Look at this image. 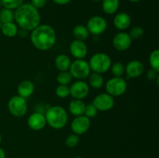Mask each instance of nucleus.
I'll list each match as a JSON object with an SVG mask.
<instances>
[{"label": "nucleus", "instance_id": "1", "mask_svg": "<svg viewBox=\"0 0 159 158\" xmlns=\"http://www.w3.org/2000/svg\"><path fill=\"white\" fill-rule=\"evenodd\" d=\"M40 14L30 3H23L14 11V20L17 26L30 32L40 24Z\"/></svg>", "mask_w": 159, "mask_h": 158}, {"label": "nucleus", "instance_id": "2", "mask_svg": "<svg viewBox=\"0 0 159 158\" xmlns=\"http://www.w3.org/2000/svg\"><path fill=\"white\" fill-rule=\"evenodd\" d=\"M56 38L55 30L50 25L40 24L31 31L30 40L39 50L46 51L51 49L55 44Z\"/></svg>", "mask_w": 159, "mask_h": 158}, {"label": "nucleus", "instance_id": "3", "mask_svg": "<svg viewBox=\"0 0 159 158\" xmlns=\"http://www.w3.org/2000/svg\"><path fill=\"white\" fill-rule=\"evenodd\" d=\"M47 124L54 129H61L66 125L68 116L65 108L54 105L47 109L44 114Z\"/></svg>", "mask_w": 159, "mask_h": 158}, {"label": "nucleus", "instance_id": "4", "mask_svg": "<svg viewBox=\"0 0 159 158\" xmlns=\"http://www.w3.org/2000/svg\"><path fill=\"white\" fill-rule=\"evenodd\" d=\"M89 64L91 71L102 74L110 69L112 60L108 54L105 53H96L91 57Z\"/></svg>", "mask_w": 159, "mask_h": 158}, {"label": "nucleus", "instance_id": "5", "mask_svg": "<svg viewBox=\"0 0 159 158\" xmlns=\"http://www.w3.org/2000/svg\"><path fill=\"white\" fill-rule=\"evenodd\" d=\"M68 71L72 78L74 77L77 80H84L87 78L91 73L89 62L84 59H76L71 62Z\"/></svg>", "mask_w": 159, "mask_h": 158}, {"label": "nucleus", "instance_id": "6", "mask_svg": "<svg viewBox=\"0 0 159 158\" xmlns=\"http://www.w3.org/2000/svg\"><path fill=\"white\" fill-rule=\"evenodd\" d=\"M127 88V81L122 77H113L107 81L106 84L107 93L111 96L118 97L126 92Z\"/></svg>", "mask_w": 159, "mask_h": 158}, {"label": "nucleus", "instance_id": "7", "mask_svg": "<svg viewBox=\"0 0 159 158\" xmlns=\"http://www.w3.org/2000/svg\"><path fill=\"white\" fill-rule=\"evenodd\" d=\"M8 110L15 117H23L27 112V103L24 98L14 95L8 102Z\"/></svg>", "mask_w": 159, "mask_h": 158}, {"label": "nucleus", "instance_id": "8", "mask_svg": "<svg viewBox=\"0 0 159 158\" xmlns=\"http://www.w3.org/2000/svg\"><path fill=\"white\" fill-rule=\"evenodd\" d=\"M93 104L98 111L107 112L113 108L115 105V100L114 98L108 93H101L94 98Z\"/></svg>", "mask_w": 159, "mask_h": 158}, {"label": "nucleus", "instance_id": "9", "mask_svg": "<svg viewBox=\"0 0 159 158\" xmlns=\"http://www.w3.org/2000/svg\"><path fill=\"white\" fill-rule=\"evenodd\" d=\"M86 27L89 33L98 36L105 32L107 28V23L103 17L94 15L88 20Z\"/></svg>", "mask_w": 159, "mask_h": 158}, {"label": "nucleus", "instance_id": "10", "mask_svg": "<svg viewBox=\"0 0 159 158\" xmlns=\"http://www.w3.org/2000/svg\"><path fill=\"white\" fill-rule=\"evenodd\" d=\"M70 95L75 99L82 100L89 92V85L83 80H77L69 87Z\"/></svg>", "mask_w": 159, "mask_h": 158}, {"label": "nucleus", "instance_id": "11", "mask_svg": "<svg viewBox=\"0 0 159 158\" xmlns=\"http://www.w3.org/2000/svg\"><path fill=\"white\" fill-rule=\"evenodd\" d=\"M90 125H91L90 119L82 115V116H75L71 123V129L73 133L79 136L86 133L90 128Z\"/></svg>", "mask_w": 159, "mask_h": 158}, {"label": "nucleus", "instance_id": "12", "mask_svg": "<svg viewBox=\"0 0 159 158\" xmlns=\"http://www.w3.org/2000/svg\"><path fill=\"white\" fill-rule=\"evenodd\" d=\"M132 39L127 33L121 31L113 37V46L116 50L125 51L130 47L132 44Z\"/></svg>", "mask_w": 159, "mask_h": 158}, {"label": "nucleus", "instance_id": "13", "mask_svg": "<svg viewBox=\"0 0 159 158\" xmlns=\"http://www.w3.org/2000/svg\"><path fill=\"white\" fill-rule=\"evenodd\" d=\"M27 124L30 128L34 131H40V130L43 129L45 125H47L44 114L40 112L32 113L28 118Z\"/></svg>", "mask_w": 159, "mask_h": 158}, {"label": "nucleus", "instance_id": "14", "mask_svg": "<svg viewBox=\"0 0 159 158\" xmlns=\"http://www.w3.org/2000/svg\"><path fill=\"white\" fill-rule=\"evenodd\" d=\"M71 55L76 59H84L88 54V47L84 41L79 40H73L69 46Z\"/></svg>", "mask_w": 159, "mask_h": 158}, {"label": "nucleus", "instance_id": "15", "mask_svg": "<svg viewBox=\"0 0 159 158\" xmlns=\"http://www.w3.org/2000/svg\"><path fill=\"white\" fill-rule=\"evenodd\" d=\"M144 64L138 60H132L125 66V73L130 78H136L144 73Z\"/></svg>", "mask_w": 159, "mask_h": 158}, {"label": "nucleus", "instance_id": "16", "mask_svg": "<svg viewBox=\"0 0 159 158\" xmlns=\"http://www.w3.org/2000/svg\"><path fill=\"white\" fill-rule=\"evenodd\" d=\"M131 24V18L127 12H119L113 19V25L120 31H124L130 27Z\"/></svg>", "mask_w": 159, "mask_h": 158}, {"label": "nucleus", "instance_id": "17", "mask_svg": "<svg viewBox=\"0 0 159 158\" xmlns=\"http://www.w3.org/2000/svg\"><path fill=\"white\" fill-rule=\"evenodd\" d=\"M34 90H35V86L34 83L29 80H23L19 84L17 87L18 95L26 99L34 94Z\"/></svg>", "mask_w": 159, "mask_h": 158}, {"label": "nucleus", "instance_id": "18", "mask_svg": "<svg viewBox=\"0 0 159 158\" xmlns=\"http://www.w3.org/2000/svg\"><path fill=\"white\" fill-rule=\"evenodd\" d=\"M85 108V102L80 99H75L70 102L68 105V110L70 113L75 116H79L84 115Z\"/></svg>", "mask_w": 159, "mask_h": 158}, {"label": "nucleus", "instance_id": "19", "mask_svg": "<svg viewBox=\"0 0 159 158\" xmlns=\"http://www.w3.org/2000/svg\"><path fill=\"white\" fill-rule=\"evenodd\" d=\"M71 60L68 55L66 54H59L56 57L54 60V64H55L56 68L59 71H66L69 70L70 66H71Z\"/></svg>", "mask_w": 159, "mask_h": 158}, {"label": "nucleus", "instance_id": "20", "mask_svg": "<svg viewBox=\"0 0 159 158\" xmlns=\"http://www.w3.org/2000/svg\"><path fill=\"white\" fill-rule=\"evenodd\" d=\"M120 6V0H102V9L107 15H113L117 12Z\"/></svg>", "mask_w": 159, "mask_h": 158}, {"label": "nucleus", "instance_id": "21", "mask_svg": "<svg viewBox=\"0 0 159 158\" xmlns=\"http://www.w3.org/2000/svg\"><path fill=\"white\" fill-rule=\"evenodd\" d=\"M18 26L13 22H10V23H2L1 26V32L6 37H16L17 35V32H18Z\"/></svg>", "mask_w": 159, "mask_h": 158}, {"label": "nucleus", "instance_id": "22", "mask_svg": "<svg viewBox=\"0 0 159 158\" xmlns=\"http://www.w3.org/2000/svg\"><path fill=\"white\" fill-rule=\"evenodd\" d=\"M72 33L75 40H82V41H85V40H87L90 34L86 26L81 24L76 25L75 26L72 30Z\"/></svg>", "mask_w": 159, "mask_h": 158}, {"label": "nucleus", "instance_id": "23", "mask_svg": "<svg viewBox=\"0 0 159 158\" xmlns=\"http://www.w3.org/2000/svg\"><path fill=\"white\" fill-rule=\"evenodd\" d=\"M88 78L89 83V85L92 88H96V89H99V88H102V85H103L104 79L101 74L96 72L90 73Z\"/></svg>", "mask_w": 159, "mask_h": 158}, {"label": "nucleus", "instance_id": "24", "mask_svg": "<svg viewBox=\"0 0 159 158\" xmlns=\"http://www.w3.org/2000/svg\"><path fill=\"white\" fill-rule=\"evenodd\" d=\"M14 20V12L12 9L4 8L0 10V22L2 23H10Z\"/></svg>", "mask_w": 159, "mask_h": 158}, {"label": "nucleus", "instance_id": "25", "mask_svg": "<svg viewBox=\"0 0 159 158\" xmlns=\"http://www.w3.org/2000/svg\"><path fill=\"white\" fill-rule=\"evenodd\" d=\"M149 64L152 69L159 72V50L158 49L151 53L149 56Z\"/></svg>", "mask_w": 159, "mask_h": 158}, {"label": "nucleus", "instance_id": "26", "mask_svg": "<svg viewBox=\"0 0 159 158\" xmlns=\"http://www.w3.org/2000/svg\"><path fill=\"white\" fill-rule=\"evenodd\" d=\"M72 77L69 71H60L57 76V81L59 85H68L71 82Z\"/></svg>", "mask_w": 159, "mask_h": 158}, {"label": "nucleus", "instance_id": "27", "mask_svg": "<svg viewBox=\"0 0 159 158\" xmlns=\"http://www.w3.org/2000/svg\"><path fill=\"white\" fill-rule=\"evenodd\" d=\"M110 69L114 77H122L125 73V66L121 62H116L112 64Z\"/></svg>", "mask_w": 159, "mask_h": 158}, {"label": "nucleus", "instance_id": "28", "mask_svg": "<svg viewBox=\"0 0 159 158\" xmlns=\"http://www.w3.org/2000/svg\"><path fill=\"white\" fill-rule=\"evenodd\" d=\"M23 1L24 0H2V2L4 8L15 10L23 4Z\"/></svg>", "mask_w": 159, "mask_h": 158}, {"label": "nucleus", "instance_id": "29", "mask_svg": "<svg viewBox=\"0 0 159 158\" xmlns=\"http://www.w3.org/2000/svg\"><path fill=\"white\" fill-rule=\"evenodd\" d=\"M56 95L61 99H65L70 95V89L68 85H59L55 90Z\"/></svg>", "mask_w": 159, "mask_h": 158}, {"label": "nucleus", "instance_id": "30", "mask_svg": "<svg viewBox=\"0 0 159 158\" xmlns=\"http://www.w3.org/2000/svg\"><path fill=\"white\" fill-rule=\"evenodd\" d=\"M79 136L78 135L72 133V134L68 135L66 137L65 141V143L68 148H74L79 144Z\"/></svg>", "mask_w": 159, "mask_h": 158}, {"label": "nucleus", "instance_id": "31", "mask_svg": "<svg viewBox=\"0 0 159 158\" xmlns=\"http://www.w3.org/2000/svg\"><path fill=\"white\" fill-rule=\"evenodd\" d=\"M144 30L141 26H134L129 32L130 38L132 40H138L144 36Z\"/></svg>", "mask_w": 159, "mask_h": 158}, {"label": "nucleus", "instance_id": "32", "mask_svg": "<svg viewBox=\"0 0 159 158\" xmlns=\"http://www.w3.org/2000/svg\"><path fill=\"white\" fill-rule=\"evenodd\" d=\"M97 112H98V110L96 109V108L93 105V103L85 105L84 116L88 117L89 119H92V118L96 117V116L97 115Z\"/></svg>", "mask_w": 159, "mask_h": 158}, {"label": "nucleus", "instance_id": "33", "mask_svg": "<svg viewBox=\"0 0 159 158\" xmlns=\"http://www.w3.org/2000/svg\"><path fill=\"white\" fill-rule=\"evenodd\" d=\"M48 0H31V3L33 6L36 8V9H42L48 3Z\"/></svg>", "mask_w": 159, "mask_h": 158}, {"label": "nucleus", "instance_id": "34", "mask_svg": "<svg viewBox=\"0 0 159 158\" xmlns=\"http://www.w3.org/2000/svg\"><path fill=\"white\" fill-rule=\"evenodd\" d=\"M158 72H157L156 71H155V70H153V69L149 70L147 73V78L148 79L149 81L156 80L157 77L159 76L158 74Z\"/></svg>", "mask_w": 159, "mask_h": 158}, {"label": "nucleus", "instance_id": "35", "mask_svg": "<svg viewBox=\"0 0 159 158\" xmlns=\"http://www.w3.org/2000/svg\"><path fill=\"white\" fill-rule=\"evenodd\" d=\"M28 33H29V31L26 30V29H22V28L19 29L18 32H17V35L20 37H22V38H25V37H27Z\"/></svg>", "mask_w": 159, "mask_h": 158}, {"label": "nucleus", "instance_id": "36", "mask_svg": "<svg viewBox=\"0 0 159 158\" xmlns=\"http://www.w3.org/2000/svg\"><path fill=\"white\" fill-rule=\"evenodd\" d=\"M54 3L57 5H61V6H64V5H66L68 3H69L71 0H52Z\"/></svg>", "mask_w": 159, "mask_h": 158}, {"label": "nucleus", "instance_id": "37", "mask_svg": "<svg viewBox=\"0 0 159 158\" xmlns=\"http://www.w3.org/2000/svg\"><path fill=\"white\" fill-rule=\"evenodd\" d=\"M0 158H6V153L1 147H0Z\"/></svg>", "mask_w": 159, "mask_h": 158}, {"label": "nucleus", "instance_id": "38", "mask_svg": "<svg viewBox=\"0 0 159 158\" xmlns=\"http://www.w3.org/2000/svg\"><path fill=\"white\" fill-rule=\"evenodd\" d=\"M129 2H140L141 0H128Z\"/></svg>", "mask_w": 159, "mask_h": 158}, {"label": "nucleus", "instance_id": "39", "mask_svg": "<svg viewBox=\"0 0 159 158\" xmlns=\"http://www.w3.org/2000/svg\"><path fill=\"white\" fill-rule=\"evenodd\" d=\"M2 140V135H1V133H0V144H1Z\"/></svg>", "mask_w": 159, "mask_h": 158}, {"label": "nucleus", "instance_id": "40", "mask_svg": "<svg viewBox=\"0 0 159 158\" xmlns=\"http://www.w3.org/2000/svg\"><path fill=\"white\" fill-rule=\"evenodd\" d=\"M73 158H83V157H82V156H75V157H73Z\"/></svg>", "mask_w": 159, "mask_h": 158}, {"label": "nucleus", "instance_id": "41", "mask_svg": "<svg viewBox=\"0 0 159 158\" xmlns=\"http://www.w3.org/2000/svg\"><path fill=\"white\" fill-rule=\"evenodd\" d=\"M92 1H94V2H102V0H92Z\"/></svg>", "mask_w": 159, "mask_h": 158}, {"label": "nucleus", "instance_id": "42", "mask_svg": "<svg viewBox=\"0 0 159 158\" xmlns=\"http://www.w3.org/2000/svg\"><path fill=\"white\" fill-rule=\"evenodd\" d=\"M2 6V0H0V7Z\"/></svg>", "mask_w": 159, "mask_h": 158}, {"label": "nucleus", "instance_id": "43", "mask_svg": "<svg viewBox=\"0 0 159 158\" xmlns=\"http://www.w3.org/2000/svg\"><path fill=\"white\" fill-rule=\"evenodd\" d=\"M2 23L1 22H0V30H1V26H2Z\"/></svg>", "mask_w": 159, "mask_h": 158}]
</instances>
